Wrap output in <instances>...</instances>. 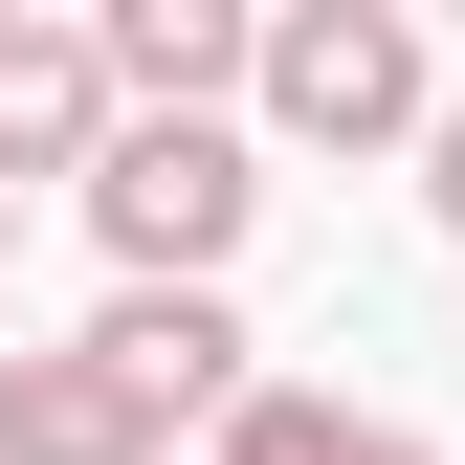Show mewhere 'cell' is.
<instances>
[{
  "label": "cell",
  "mask_w": 465,
  "mask_h": 465,
  "mask_svg": "<svg viewBox=\"0 0 465 465\" xmlns=\"http://www.w3.org/2000/svg\"><path fill=\"white\" fill-rule=\"evenodd\" d=\"M421 200H443V222H465V89H443V134H421Z\"/></svg>",
  "instance_id": "cell-8"
},
{
  "label": "cell",
  "mask_w": 465,
  "mask_h": 465,
  "mask_svg": "<svg viewBox=\"0 0 465 465\" xmlns=\"http://www.w3.org/2000/svg\"><path fill=\"white\" fill-rule=\"evenodd\" d=\"M355 465H421V443H399V421H355Z\"/></svg>",
  "instance_id": "cell-9"
},
{
  "label": "cell",
  "mask_w": 465,
  "mask_h": 465,
  "mask_svg": "<svg viewBox=\"0 0 465 465\" xmlns=\"http://www.w3.org/2000/svg\"><path fill=\"white\" fill-rule=\"evenodd\" d=\"M89 355L134 377L155 421H200V399L244 421V311H222V288H111V332H89Z\"/></svg>",
  "instance_id": "cell-5"
},
{
  "label": "cell",
  "mask_w": 465,
  "mask_h": 465,
  "mask_svg": "<svg viewBox=\"0 0 465 465\" xmlns=\"http://www.w3.org/2000/svg\"><path fill=\"white\" fill-rule=\"evenodd\" d=\"M178 421H155L111 355H0V465H155Z\"/></svg>",
  "instance_id": "cell-4"
},
{
  "label": "cell",
  "mask_w": 465,
  "mask_h": 465,
  "mask_svg": "<svg viewBox=\"0 0 465 465\" xmlns=\"http://www.w3.org/2000/svg\"><path fill=\"white\" fill-rule=\"evenodd\" d=\"M222 465H355V421H332V399H244V421H222Z\"/></svg>",
  "instance_id": "cell-7"
},
{
  "label": "cell",
  "mask_w": 465,
  "mask_h": 465,
  "mask_svg": "<svg viewBox=\"0 0 465 465\" xmlns=\"http://www.w3.org/2000/svg\"><path fill=\"white\" fill-rule=\"evenodd\" d=\"M89 155H111V45L0 23V200H23V178H89Z\"/></svg>",
  "instance_id": "cell-3"
},
{
  "label": "cell",
  "mask_w": 465,
  "mask_h": 465,
  "mask_svg": "<svg viewBox=\"0 0 465 465\" xmlns=\"http://www.w3.org/2000/svg\"><path fill=\"white\" fill-rule=\"evenodd\" d=\"M0 266H23V200H0Z\"/></svg>",
  "instance_id": "cell-10"
},
{
  "label": "cell",
  "mask_w": 465,
  "mask_h": 465,
  "mask_svg": "<svg viewBox=\"0 0 465 465\" xmlns=\"http://www.w3.org/2000/svg\"><path fill=\"white\" fill-rule=\"evenodd\" d=\"M111 89L134 111H222V89H266V23L244 0H134L111 23Z\"/></svg>",
  "instance_id": "cell-6"
},
{
  "label": "cell",
  "mask_w": 465,
  "mask_h": 465,
  "mask_svg": "<svg viewBox=\"0 0 465 465\" xmlns=\"http://www.w3.org/2000/svg\"><path fill=\"white\" fill-rule=\"evenodd\" d=\"M89 222H111V266H134V288H200V266L266 222V155L222 134V111H134V134L89 155Z\"/></svg>",
  "instance_id": "cell-1"
},
{
  "label": "cell",
  "mask_w": 465,
  "mask_h": 465,
  "mask_svg": "<svg viewBox=\"0 0 465 465\" xmlns=\"http://www.w3.org/2000/svg\"><path fill=\"white\" fill-rule=\"evenodd\" d=\"M266 111L311 155H399V134H443V67H421L399 0H288L266 23Z\"/></svg>",
  "instance_id": "cell-2"
}]
</instances>
